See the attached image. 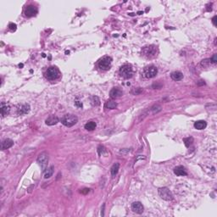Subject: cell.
I'll return each mask as SVG.
<instances>
[{
  "label": "cell",
  "instance_id": "obj_17",
  "mask_svg": "<svg viewBox=\"0 0 217 217\" xmlns=\"http://www.w3.org/2000/svg\"><path fill=\"white\" fill-rule=\"evenodd\" d=\"M207 123L204 121H198L194 123V127L198 130H204L206 128Z\"/></svg>",
  "mask_w": 217,
  "mask_h": 217
},
{
  "label": "cell",
  "instance_id": "obj_31",
  "mask_svg": "<svg viewBox=\"0 0 217 217\" xmlns=\"http://www.w3.org/2000/svg\"><path fill=\"white\" fill-rule=\"evenodd\" d=\"M76 105H77L79 108H82V104L81 103L80 101H76Z\"/></svg>",
  "mask_w": 217,
  "mask_h": 217
},
{
  "label": "cell",
  "instance_id": "obj_13",
  "mask_svg": "<svg viewBox=\"0 0 217 217\" xmlns=\"http://www.w3.org/2000/svg\"><path fill=\"white\" fill-rule=\"evenodd\" d=\"M174 173H175V175H177V177H183V176H187V174L185 168L183 166H182V165L175 167Z\"/></svg>",
  "mask_w": 217,
  "mask_h": 217
},
{
  "label": "cell",
  "instance_id": "obj_26",
  "mask_svg": "<svg viewBox=\"0 0 217 217\" xmlns=\"http://www.w3.org/2000/svg\"><path fill=\"white\" fill-rule=\"evenodd\" d=\"M209 63H210V59H204V60H202L201 65L204 67H208Z\"/></svg>",
  "mask_w": 217,
  "mask_h": 217
},
{
  "label": "cell",
  "instance_id": "obj_5",
  "mask_svg": "<svg viewBox=\"0 0 217 217\" xmlns=\"http://www.w3.org/2000/svg\"><path fill=\"white\" fill-rule=\"evenodd\" d=\"M37 164L40 165V167L42 168V170H45L47 169V165H48V153L46 152H42L41 153L37 159Z\"/></svg>",
  "mask_w": 217,
  "mask_h": 217
},
{
  "label": "cell",
  "instance_id": "obj_1",
  "mask_svg": "<svg viewBox=\"0 0 217 217\" xmlns=\"http://www.w3.org/2000/svg\"><path fill=\"white\" fill-rule=\"evenodd\" d=\"M158 54V48L154 45H150L144 47L142 50V54L147 59H153L157 56Z\"/></svg>",
  "mask_w": 217,
  "mask_h": 217
},
{
  "label": "cell",
  "instance_id": "obj_27",
  "mask_svg": "<svg viewBox=\"0 0 217 217\" xmlns=\"http://www.w3.org/2000/svg\"><path fill=\"white\" fill-rule=\"evenodd\" d=\"M8 28L11 30V31H16V25L14 23H10L8 25Z\"/></svg>",
  "mask_w": 217,
  "mask_h": 217
},
{
  "label": "cell",
  "instance_id": "obj_28",
  "mask_svg": "<svg viewBox=\"0 0 217 217\" xmlns=\"http://www.w3.org/2000/svg\"><path fill=\"white\" fill-rule=\"evenodd\" d=\"M210 61H212L213 63H216L217 62V59H216V54H214L213 57L211 58V59H210Z\"/></svg>",
  "mask_w": 217,
  "mask_h": 217
},
{
  "label": "cell",
  "instance_id": "obj_21",
  "mask_svg": "<svg viewBox=\"0 0 217 217\" xmlns=\"http://www.w3.org/2000/svg\"><path fill=\"white\" fill-rule=\"evenodd\" d=\"M96 127L97 124L94 121H89L85 125V129L88 130V131H93L94 129L96 128Z\"/></svg>",
  "mask_w": 217,
  "mask_h": 217
},
{
  "label": "cell",
  "instance_id": "obj_15",
  "mask_svg": "<svg viewBox=\"0 0 217 217\" xmlns=\"http://www.w3.org/2000/svg\"><path fill=\"white\" fill-rule=\"evenodd\" d=\"M59 121V120L56 115H50L45 121V123L48 126H54V125H56Z\"/></svg>",
  "mask_w": 217,
  "mask_h": 217
},
{
  "label": "cell",
  "instance_id": "obj_7",
  "mask_svg": "<svg viewBox=\"0 0 217 217\" xmlns=\"http://www.w3.org/2000/svg\"><path fill=\"white\" fill-rule=\"evenodd\" d=\"M159 195L162 199L166 200V201H170L173 199V195L171 192L169 190V188L167 187H160L158 190Z\"/></svg>",
  "mask_w": 217,
  "mask_h": 217
},
{
  "label": "cell",
  "instance_id": "obj_9",
  "mask_svg": "<svg viewBox=\"0 0 217 217\" xmlns=\"http://www.w3.org/2000/svg\"><path fill=\"white\" fill-rule=\"evenodd\" d=\"M30 111V105L27 104H21L17 106L16 112L19 115H23Z\"/></svg>",
  "mask_w": 217,
  "mask_h": 217
},
{
  "label": "cell",
  "instance_id": "obj_20",
  "mask_svg": "<svg viewBox=\"0 0 217 217\" xmlns=\"http://www.w3.org/2000/svg\"><path fill=\"white\" fill-rule=\"evenodd\" d=\"M119 168H120V164L119 163H115V164L113 165L112 167H111V170H110L112 177H115V175L119 171Z\"/></svg>",
  "mask_w": 217,
  "mask_h": 217
},
{
  "label": "cell",
  "instance_id": "obj_10",
  "mask_svg": "<svg viewBox=\"0 0 217 217\" xmlns=\"http://www.w3.org/2000/svg\"><path fill=\"white\" fill-rule=\"evenodd\" d=\"M37 14V8L34 5H29L25 9V16L27 17H32Z\"/></svg>",
  "mask_w": 217,
  "mask_h": 217
},
{
  "label": "cell",
  "instance_id": "obj_22",
  "mask_svg": "<svg viewBox=\"0 0 217 217\" xmlns=\"http://www.w3.org/2000/svg\"><path fill=\"white\" fill-rule=\"evenodd\" d=\"M117 107V103L115 101H107L105 104V108L109 110H114Z\"/></svg>",
  "mask_w": 217,
  "mask_h": 217
},
{
  "label": "cell",
  "instance_id": "obj_30",
  "mask_svg": "<svg viewBox=\"0 0 217 217\" xmlns=\"http://www.w3.org/2000/svg\"><path fill=\"white\" fill-rule=\"evenodd\" d=\"M89 190L88 188H84L83 190H81V193H83V194H86V193H89Z\"/></svg>",
  "mask_w": 217,
  "mask_h": 217
},
{
  "label": "cell",
  "instance_id": "obj_24",
  "mask_svg": "<svg viewBox=\"0 0 217 217\" xmlns=\"http://www.w3.org/2000/svg\"><path fill=\"white\" fill-rule=\"evenodd\" d=\"M183 141H184V143H185L186 146H187V147H189L190 144H192L193 139V137H187V138H185Z\"/></svg>",
  "mask_w": 217,
  "mask_h": 217
},
{
  "label": "cell",
  "instance_id": "obj_16",
  "mask_svg": "<svg viewBox=\"0 0 217 217\" xmlns=\"http://www.w3.org/2000/svg\"><path fill=\"white\" fill-rule=\"evenodd\" d=\"M110 95L112 98H120L123 95V93L121 89L117 88H114L110 91Z\"/></svg>",
  "mask_w": 217,
  "mask_h": 217
},
{
  "label": "cell",
  "instance_id": "obj_2",
  "mask_svg": "<svg viewBox=\"0 0 217 217\" xmlns=\"http://www.w3.org/2000/svg\"><path fill=\"white\" fill-rule=\"evenodd\" d=\"M77 121H78V118L74 115H65L61 119V123L68 127H73L74 125L77 123Z\"/></svg>",
  "mask_w": 217,
  "mask_h": 217
},
{
  "label": "cell",
  "instance_id": "obj_25",
  "mask_svg": "<svg viewBox=\"0 0 217 217\" xmlns=\"http://www.w3.org/2000/svg\"><path fill=\"white\" fill-rule=\"evenodd\" d=\"M141 93H143V90L141 88H133L131 91V93L134 94V95H137V94H140Z\"/></svg>",
  "mask_w": 217,
  "mask_h": 217
},
{
  "label": "cell",
  "instance_id": "obj_18",
  "mask_svg": "<svg viewBox=\"0 0 217 217\" xmlns=\"http://www.w3.org/2000/svg\"><path fill=\"white\" fill-rule=\"evenodd\" d=\"M170 77H171L172 80L177 81H181L183 78V75H182V73L180 72V71H174V72L171 73Z\"/></svg>",
  "mask_w": 217,
  "mask_h": 217
},
{
  "label": "cell",
  "instance_id": "obj_19",
  "mask_svg": "<svg viewBox=\"0 0 217 217\" xmlns=\"http://www.w3.org/2000/svg\"><path fill=\"white\" fill-rule=\"evenodd\" d=\"M54 167L53 165H51L49 168H47V169L44 170V178L48 179V178H50L52 177L53 173H54Z\"/></svg>",
  "mask_w": 217,
  "mask_h": 217
},
{
  "label": "cell",
  "instance_id": "obj_14",
  "mask_svg": "<svg viewBox=\"0 0 217 217\" xmlns=\"http://www.w3.org/2000/svg\"><path fill=\"white\" fill-rule=\"evenodd\" d=\"M13 145H14V141L9 139V138H7V139L3 141V143L1 144V148H2V150H5V149H8L9 148H11Z\"/></svg>",
  "mask_w": 217,
  "mask_h": 217
},
{
  "label": "cell",
  "instance_id": "obj_23",
  "mask_svg": "<svg viewBox=\"0 0 217 217\" xmlns=\"http://www.w3.org/2000/svg\"><path fill=\"white\" fill-rule=\"evenodd\" d=\"M91 102H92L93 105H95V106L100 105V100H99V98L97 96L92 97L91 98Z\"/></svg>",
  "mask_w": 217,
  "mask_h": 217
},
{
  "label": "cell",
  "instance_id": "obj_8",
  "mask_svg": "<svg viewBox=\"0 0 217 217\" xmlns=\"http://www.w3.org/2000/svg\"><path fill=\"white\" fill-rule=\"evenodd\" d=\"M157 73H158V69L153 65L147 66L143 70V75L147 78H153L154 76H156Z\"/></svg>",
  "mask_w": 217,
  "mask_h": 217
},
{
  "label": "cell",
  "instance_id": "obj_11",
  "mask_svg": "<svg viewBox=\"0 0 217 217\" xmlns=\"http://www.w3.org/2000/svg\"><path fill=\"white\" fill-rule=\"evenodd\" d=\"M131 209L137 214H142L143 212V206L140 202H134L131 205Z\"/></svg>",
  "mask_w": 217,
  "mask_h": 217
},
{
  "label": "cell",
  "instance_id": "obj_29",
  "mask_svg": "<svg viewBox=\"0 0 217 217\" xmlns=\"http://www.w3.org/2000/svg\"><path fill=\"white\" fill-rule=\"evenodd\" d=\"M216 19H217V16H215L214 17H213V19H212V22H213V24H214V25L215 26H216L217 24H216Z\"/></svg>",
  "mask_w": 217,
  "mask_h": 217
},
{
  "label": "cell",
  "instance_id": "obj_6",
  "mask_svg": "<svg viewBox=\"0 0 217 217\" xmlns=\"http://www.w3.org/2000/svg\"><path fill=\"white\" fill-rule=\"evenodd\" d=\"M112 59L109 56H105L98 61V67L103 71H108L110 69Z\"/></svg>",
  "mask_w": 217,
  "mask_h": 217
},
{
  "label": "cell",
  "instance_id": "obj_12",
  "mask_svg": "<svg viewBox=\"0 0 217 217\" xmlns=\"http://www.w3.org/2000/svg\"><path fill=\"white\" fill-rule=\"evenodd\" d=\"M9 112H10V106L6 103L2 102L1 103V115H2V117L6 116L7 115L9 114Z\"/></svg>",
  "mask_w": 217,
  "mask_h": 217
},
{
  "label": "cell",
  "instance_id": "obj_3",
  "mask_svg": "<svg viewBox=\"0 0 217 217\" xmlns=\"http://www.w3.org/2000/svg\"><path fill=\"white\" fill-rule=\"evenodd\" d=\"M120 74L123 78H126V79L131 78L133 75L132 66L129 64H123L120 68Z\"/></svg>",
  "mask_w": 217,
  "mask_h": 217
},
{
  "label": "cell",
  "instance_id": "obj_4",
  "mask_svg": "<svg viewBox=\"0 0 217 217\" xmlns=\"http://www.w3.org/2000/svg\"><path fill=\"white\" fill-rule=\"evenodd\" d=\"M60 76L59 71L58 70L55 66H51L47 69L46 73H45V76L47 77L48 80H56L57 78H59Z\"/></svg>",
  "mask_w": 217,
  "mask_h": 217
}]
</instances>
